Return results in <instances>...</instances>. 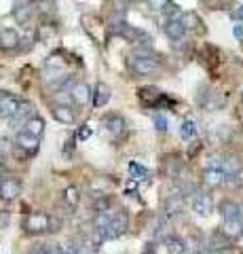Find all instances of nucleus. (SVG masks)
Returning <instances> with one entry per match:
<instances>
[{
    "label": "nucleus",
    "mask_w": 243,
    "mask_h": 254,
    "mask_svg": "<svg viewBox=\"0 0 243 254\" xmlns=\"http://www.w3.org/2000/svg\"><path fill=\"white\" fill-rule=\"evenodd\" d=\"M129 227V216L127 212H114L112 220L108 222V227L104 229H96V244H104V242H110V240H116V237H121L125 231H127Z\"/></svg>",
    "instance_id": "1"
},
{
    "label": "nucleus",
    "mask_w": 243,
    "mask_h": 254,
    "mask_svg": "<svg viewBox=\"0 0 243 254\" xmlns=\"http://www.w3.org/2000/svg\"><path fill=\"white\" fill-rule=\"evenodd\" d=\"M129 68L133 74L138 76H152L159 72V62H156L154 58H148V55H136L133 53L129 58Z\"/></svg>",
    "instance_id": "2"
},
{
    "label": "nucleus",
    "mask_w": 243,
    "mask_h": 254,
    "mask_svg": "<svg viewBox=\"0 0 243 254\" xmlns=\"http://www.w3.org/2000/svg\"><path fill=\"white\" fill-rule=\"evenodd\" d=\"M43 81L47 85V89L51 91H61L64 87L70 83V74L64 72V68H55V66H49L43 74Z\"/></svg>",
    "instance_id": "3"
},
{
    "label": "nucleus",
    "mask_w": 243,
    "mask_h": 254,
    "mask_svg": "<svg viewBox=\"0 0 243 254\" xmlns=\"http://www.w3.org/2000/svg\"><path fill=\"white\" fill-rule=\"evenodd\" d=\"M53 225H55V222H53L49 214H45V212H32L26 218V231H30V233L53 231V229H51Z\"/></svg>",
    "instance_id": "4"
},
{
    "label": "nucleus",
    "mask_w": 243,
    "mask_h": 254,
    "mask_svg": "<svg viewBox=\"0 0 243 254\" xmlns=\"http://www.w3.org/2000/svg\"><path fill=\"white\" fill-rule=\"evenodd\" d=\"M193 212L197 214V216H209L211 212H214V199H211L209 193H203V190H197V193L193 195Z\"/></svg>",
    "instance_id": "5"
},
{
    "label": "nucleus",
    "mask_w": 243,
    "mask_h": 254,
    "mask_svg": "<svg viewBox=\"0 0 243 254\" xmlns=\"http://www.w3.org/2000/svg\"><path fill=\"white\" fill-rule=\"evenodd\" d=\"M32 117H36V113H34V106L30 104V102H21L19 108H17V113H15V115L9 119V125L17 129V127H23V125H26V123H28Z\"/></svg>",
    "instance_id": "6"
},
{
    "label": "nucleus",
    "mask_w": 243,
    "mask_h": 254,
    "mask_svg": "<svg viewBox=\"0 0 243 254\" xmlns=\"http://www.w3.org/2000/svg\"><path fill=\"white\" fill-rule=\"evenodd\" d=\"M21 102L15 98V95H9V93H0V117L2 119H11L15 113H17Z\"/></svg>",
    "instance_id": "7"
},
{
    "label": "nucleus",
    "mask_w": 243,
    "mask_h": 254,
    "mask_svg": "<svg viewBox=\"0 0 243 254\" xmlns=\"http://www.w3.org/2000/svg\"><path fill=\"white\" fill-rule=\"evenodd\" d=\"M163 30H165L167 38H171V41H182V36L186 34V26L182 17H176V19H167L165 26H163Z\"/></svg>",
    "instance_id": "8"
},
{
    "label": "nucleus",
    "mask_w": 243,
    "mask_h": 254,
    "mask_svg": "<svg viewBox=\"0 0 243 254\" xmlns=\"http://www.w3.org/2000/svg\"><path fill=\"white\" fill-rule=\"evenodd\" d=\"M15 144H17L21 150H26V153H36L38 144H41V138H36V136H32V133H28L26 129H23V131L17 133Z\"/></svg>",
    "instance_id": "9"
},
{
    "label": "nucleus",
    "mask_w": 243,
    "mask_h": 254,
    "mask_svg": "<svg viewBox=\"0 0 243 254\" xmlns=\"http://www.w3.org/2000/svg\"><path fill=\"white\" fill-rule=\"evenodd\" d=\"M93 106L96 108H101V106H106L108 102H110V98H112V89L108 87L106 83H97L96 85V89H93Z\"/></svg>",
    "instance_id": "10"
},
{
    "label": "nucleus",
    "mask_w": 243,
    "mask_h": 254,
    "mask_svg": "<svg viewBox=\"0 0 243 254\" xmlns=\"http://www.w3.org/2000/svg\"><path fill=\"white\" fill-rule=\"evenodd\" d=\"M104 127H106V131H108V136H112V138H119L121 133L125 131V127H127V123H125V119L121 115H110L104 121Z\"/></svg>",
    "instance_id": "11"
},
{
    "label": "nucleus",
    "mask_w": 243,
    "mask_h": 254,
    "mask_svg": "<svg viewBox=\"0 0 243 254\" xmlns=\"http://www.w3.org/2000/svg\"><path fill=\"white\" fill-rule=\"evenodd\" d=\"M70 95H72V102L76 106H85L87 102L91 100V89H89V85H85V83H76L72 89H70Z\"/></svg>",
    "instance_id": "12"
},
{
    "label": "nucleus",
    "mask_w": 243,
    "mask_h": 254,
    "mask_svg": "<svg viewBox=\"0 0 243 254\" xmlns=\"http://www.w3.org/2000/svg\"><path fill=\"white\" fill-rule=\"evenodd\" d=\"M226 182V174L224 170H216V168H207L205 172H203V185H207L211 189L220 187Z\"/></svg>",
    "instance_id": "13"
},
{
    "label": "nucleus",
    "mask_w": 243,
    "mask_h": 254,
    "mask_svg": "<svg viewBox=\"0 0 243 254\" xmlns=\"http://www.w3.org/2000/svg\"><path fill=\"white\" fill-rule=\"evenodd\" d=\"M53 113V119H55L57 123H61V125H72L74 121H76V115H74V110L70 108V106H66V104H59V106H55L51 110Z\"/></svg>",
    "instance_id": "14"
},
{
    "label": "nucleus",
    "mask_w": 243,
    "mask_h": 254,
    "mask_svg": "<svg viewBox=\"0 0 243 254\" xmlns=\"http://www.w3.org/2000/svg\"><path fill=\"white\" fill-rule=\"evenodd\" d=\"M19 193H21V185H19V180H17V178H4V182H2V190H0V195H2L6 201H13L15 197H19Z\"/></svg>",
    "instance_id": "15"
},
{
    "label": "nucleus",
    "mask_w": 243,
    "mask_h": 254,
    "mask_svg": "<svg viewBox=\"0 0 243 254\" xmlns=\"http://www.w3.org/2000/svg\"><path fill=\"white\" fill-rule=\"evenodd\" d=\"M163 242H165V250L169 254H186L188 252L186 240H182L180 235H167Z\"/></svg>",
    "instance_id": "16"
},
{
    "label": "nucleus",
    "mask_w": 243,
    "mask_h": 254,
    "mask_svg": "<svg viewBox=\"0 0 243 254\" xmlns=\"http://www.w3.org/2000/svg\"><path fill=\"white\" fill-rule=\"evenodd\" d=\"M32 11H34V6L30 4V0H17V2H15V9H13V15L19 23H26L30 17H32Z\"/></svg>",
    "instance_id": "17"
},
{
    "label": "nucleus",
    "mask_w": 243,
    "mask_h": 254,
    "mask_svg": "<svg viewBox=\"0 0 243 254\" xmlns=\"http://www.w3.org/2000/svg\"><path fill=\"white\" fill-rule=\"evenodd\" d=\"M222 231L231 237V240H239L243 235V220L237 216V218H231V220H224L222 225Z\"/></svg>",
    "instance_id": "18"
},
{
    "label": "nucleus",
    "mask_w": 243,
    "mask_h": 254,
    "mask_svg": "<svg viewBox=\"0 0 243 254\" xmlns=\"http://www.w3.org/2000/svg\"><path fill=\"white\" fill-rule=\"evenodd\" d=\"M17 45H19V34L13 28L0 30V47L2 49H15Z\"/></svg>",
    "instance_id": "19"
},
{
    "label": "nucleus",
    "mask_w": 243,
    "mask_h": 254,
    "mask_svg": "<svg viewBox=\"0 0 243 254\" xmlns=\"http://www.w3.org/2000/svg\"><path fill=\"white\" fill-rule=\"evenodd\" d=\"M184 210V197L182 195H171L165 203V216H176Z\"/></svg>",
    "instance_id": "20"
},
{
    "label": "nucleus",
    "mask_w": 243,
    "mask_h": 254,
    "mask_svg": "<svg viewBox=\"0 0 243 254\" xmlns=\"http://www.w3.org/2000/svg\"><path fill=\"white\" fill-rule=\"evenodd\" d=\"M127 170H129L131 178L136 180V182H142V180H150V172H148V170L144 168V165H140L138 161H129Z\"/></svg>",
    "instance_id": "21"
},
{
    "label": "nucleus",
    "mask_w": 243,
    "mask_h": 254,
    "mask_svg": "<svg viewBox=\"0 0 243 254\" xmlns=\"http://www.w3.org/2000/svg\"><path fill=\"white\" fill-rule=\"evenodd\" d=\"M23 129H26L28 133H32V136H36V138H41V136H43V131H45V121L36 115V117L30 119L26 125H23Z\"/></svg>",
    "instance_id": "22"
},
{
    "label": "nucleus",
    "mask_w": 243,
    "mask_h": 254,
    "mask_svg": "<svg viewBox=\"0 0 243 254\" xmlns=\"http://www.w3.org/2000/svg\"><path fill=\"white\" fill-rule=\"evenodd\" d=\"M222 170L226 176H239L241 174V161L239 157H226L224 163H222Z\"/></svg>",
    "instance_id": "23"
},
{
    "label": "nucleus",
    "mask_w": 243,
    "mask_h": 254,
    "mask_svg": "<svg viewBox=\"0 0 243 254\" xmlns=\"http://www.w3.org/2000/svg\"><path fill=\"white\" fill-rule=\"evenodd\" d=\"M220 214H222V220L237 218L239 216V205L233 203V201H222L220 203Z\"/></svg>",
    "instance_id": "24"
},
{
    "label": "nucleus",
    "mask_w": 243,
    "mask_h": 254,
    "mask_svg": "<svg viewBox=\"0 0 243 254\" xmlns=\"http://www.w3.org/2000/svg\"><path fill=\"white\" fill-rule=\"evenodd\" d=\"M194 133H197V125H194L193 119H186V121L180 125V138L182 140H193Z\"/></svg>",
    "instance_id": "25"
},
{
    "label": "nucleus",
    "mask_w": 243,
    "mask_h": 254,
    "mask_svg": "<svg viewBox=\"0 0 243 254\" xmlns=\"http://www.w3.org/2000/svg\"><path fill=\"white\" fill-rule=\"evenodd\" d=\"M61 199H64V203H68V208H76L78 205V190H76V187H68L64 193H61Z\"/></svg>",
    "instance_id": "26"
},
{
    "label": "nucleus",
    "mask_w": 243,
    "mask_h": 254,
    "mask_svg": "<svg viewBox=\"0 0 243 254\" xmlns=\"http://www.w3.org/2000/svg\"><path fill=\"white\" fill-rule=\"evenodd\" d=\"M57 250H59V244L49 242V244H41V246H36L34 250H30V254H57Z\"/></svg>",
    "instance_id": "27"
},
{
    "label": "nucleus",
    "mask_w": 243,
    "mask_h": 254,
    "mask_svg": "<svg viewBox=\"0 0 243 254\" xmlns=\"http://www.w3.org/2000/svg\"><path fill=\"white\" fill-rule=\"evenodd\" d=\"M140 98L148 100V102H154V100L161 98V91L154 89V87H142V89H140Z\"/></svg>",
    "instance_id": "28"
},
{
    "label": "nucleus",
    "mask_w": 243,
    "mask_h": 254,
    "mask_svg": "<svg viewBox=\"0 0 243 254\" xmlns=\"http://www.w3.org/2000/svg\"><path fill=\"white\" fill-rule=\"evenodd\" d=\"M93 208H96V212H108L110 210V199L104 195H97V201L93 203Z\"/></svg>",
    "instance_id": "29"
},
{
    "label": "nucleus",
    "mask_w": 243,
    "mask_h": 254,
    "mask_svg": "<svg viewBox=\"0 0 243 254\" xmlns=\"http://www.w3.org/2000/svg\"><path fill=\"white\" fill-rule=\"evenodd\" d=\"M11 150H13V142L2 136V138H0V157H9Z\"/></svg>",
    "instance_id": "30"
},
{
    "label": "nucleus",
    "mask_w": 243,
    "mask_h": 254,
    "mask_svg": "<svg viewBox=\"0 0 243 254\" xmlns=\"http://www.w3.org/2000/svg\"><path fill=\"white\" fill-rule=\"evenodd\" d=\"M154 127H156V131H167V119L163 117V115H154Z\"/></svg>",
    "instance_id": "31"
},
{
    "label": "nucleus",
    "mask_w": 243,
    "mask_h": 254,
    "mask_svg": "<svg viewBox=\"0 0 243 254\" xmlns=\"http://www.w3.org/2000/svg\"><path fill=\"white\" fill-rule=\"evenodd\" d=\"M222 163H224V159H222V157H218V155H211V157L207 159V168L222 170Z\"/></svg>",
    "instance_id": "32"
},
{
    "label": "nucleus",
    "mask_w": 243,
    "mask_h": 254,
    "mask_svg": "<svg viewBox=\"0 0 243 254\" xmlns=\"http://www.w3.org/2000/svg\"><path fill=\"white\" fill-rule=\"evenodd\" d=\"M167 2H169V0H148V4H150L154 11H163Z\"/></svg>",
    "instance_id": "33"
},
{
    "label": "nucleus",
    "mask_w": 243,
    "mask_h": 254,
    "mask_svg": "<svg viewBox=\"0 0 243 254\" xmlns=\"http://www.w3.org/2000/svg\"><path fill=\"white\" fill-rule=\"evenodd\" d=\"M140 254H156V248H154V244H152V242H146L144 250L140 252Z\"/></svg>",
    "instance_id": "34"
},
{
    "label": "nucleus",
    "mask_w": 243,
    "mask_h": 254,
    "mask_svg": "<svg viewBox=\"0 0 243 254\" xmlns=\"http://www.w3.org/2000/svg\"><path fill=\"white\" fill-rule=\"evenodd\" d=\"M233 34H235V38H243V23H237V26L233 28Z\"/></svg>",
    "instance_id": "35"
},
{
    "label": "nucleus",
    "mask_w": 243,
    "mask_h": 254,
    "mask_svg": "<svg viewBox=\"0 0 243 254\" xmlns=\"http://www.w3.org/2000/svg\"><path fill=\"white\" fill-rule=\"evenodd\" d=\"M6 225H9V216L4 212H0V229H4Z\"/></svg>",
    "instance_id": "36"
},
{
    "label": "nucleus",
    "mask_w": 243,
    "mask_h": 254,
    "mask_svg": "<svg viewBox=\"0 0 243 254\" xmlns=\"http://www.w3.org/2000/svg\"><path fill=\"white\" fill-rule=\"evenodd\" d=\"M89 133H91V129L87 125H85V129L83 131H78V140H85V138H89Z\"/></svg>",
    "instance_id": "37"
},
{
    "label": "nucleus",
    "mask_w": 243,
    "mask_h": 254,
    "mask_svg": "<svg viewBox=\"0 0 243 254\" xmlns=\"http://www.w3.org/2000/svg\"><path fill=\"white\" fill-rule=\"evenodd\" d=\"M233 17H235V19H243V6H241L239 11H235V13H233Z\"/></svg>",
    "instance_id": "38"
},
{
    "label": "nucleus",
    "mask_w": 243,
    "mask_h": 254,
    "mask_svg": "<svg viewBox=\"0 0 243 254\" xmlns=\"http://www.w3.org/2000/svg\"><path fill=\"white\" fill-rule=\"evenodd\" d=\"M239 218H241V220H243V201H241V203H239Z\"/></svg>",
    "instance_id": "39"
},
{
    "label": "nucleus",
    "mask_w": 243,
    "mask_h": 254,
    "mask_svg": "<svg viewBox=\"0 0 243 254\" xmlns=\"http://www.w3.org/2000/svg\"><path fill=\"white\" fill-rule=\"evenodd\" d=\"M2 182H4V178H0V190H2Z\"/></svg>",
    "instance_id": "40"
},
{
    "label": "nucleus",
    "mask_w": 243,
    "mask_h": 254,
    "mask_svg": "<svg viewBox=\"0 0 243 254\" xmlns=\"http://www.w3.org/2000/svg\"><path fill=\"white\" fill-rule=\"evenodd\" d=\"M203 2H211V0H203Z\"/></svg>",
    "instance_id": "41"
}]
</instances>
